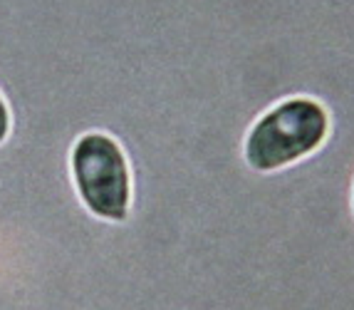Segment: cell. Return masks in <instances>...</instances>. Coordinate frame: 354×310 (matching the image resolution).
Returning <instances> with one entry per match:
<instances>
[{"label":"cell","mask_w":354,"mask_h":310,"mask_svg":"<svg viewBox=\"0 0 354 310\" xmlns=\"http://www.w3.org/2000/svg\"><path fill=\"white\" fill-rule=\"evenodd\" d=\"M332 131V117L317 97L292 95L255 117L241 142V156L255 174H278L317 154Z\"/></svg>","instance_id":"7a4b0ae2"},{"label":"cell","mask_w":354,"mask_h":310,"mask_svg":"<svg viewBox=\"0 0 354 310\" xmlns=\"http://www.w3.org/2000/svg\"><path fill=\"white\" fill-rule=\"evenodd\" d=\"M70 179L89 216L106 224L129 219L134 203V174L117 137L106 131H84L70 149Z\"/></svg>","instance_id":"3957f363"},{"label":"cell","mask_w":354,"mask_h":310,"mask_svg":"<svg viewBox=\"0 0 354 310\" xmlns=\"http://www.w3.org/2000/svg\"><path fill=\"white\" fill-rule=\"evenodd\" d=\"M352 214H354V184H352Z\"/></svg>","instance_id":"277c9868"},{"label":"cell","mask_w":354,"mask_h":310,"mask_svg":"<svg viewBox=\"0 0 354 310\" xmlns=\"http://www.w3.org/2000/svg\"><path fill=\"white\" fill-rule=\"evenodd\" d=\"M213 15V0H0V310L275 308L270 203L213 129L127 144L122 224L89 216L70 179L75 139L127 137Z\"/></svg>","instance_id":"6da1fadb"}]
</instances>
